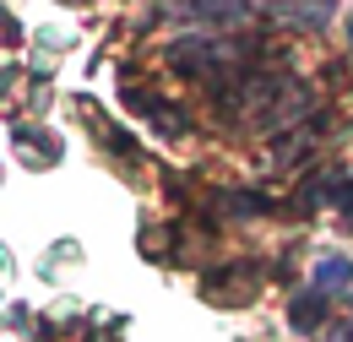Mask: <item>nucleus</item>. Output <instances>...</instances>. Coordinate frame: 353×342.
<instances>
[{
    "label": "nucleus",
    "mask_w": 353,
    "mask_h": 342,
    "mask_svg": "<svg viewBox=\"0 0 353 342\" xmlns=\"http://www.w3.org/2000/svg\"><path fill=\"white\" fill-rule=\"evenodd\" d=\"M353 283V261L348 256H321L315 261V288L321 294H337V288H348Z\"/></svg>",
    "instance_id": "nucleus-4"
},
{
    "label": "nucleus",
    "mask_w": 353,
    "mask_h": 342,
    "mask_svg": "<svg viewBox=\"0 0 353 342\" xmlns=\"http://www.w3.org/2000/svg\"><path fill=\"white\" fill-rule=\"evenodd\" d=\"M332 207L353 217V174H337V196H332Z\"/></svg>",
    "instance_id": "nucleus-8"
},
{
    "label": "nucleus",
    "mask_w": 353,
    "mask_h": 342,
    "mask_svg": "<svg viewBox=\"0 0 353 342\" xmlns=\"http://www.w3.org/2000/svg\"><path fill=\"white\" fill-rule=\"evenodd\" d=\"M98 141H109V147H114V152H125V158L136 152V141H131L120 125H98Z\"/></svg>",
    "instance_id": "nucleus-7"
},
{
    "label": "nucleus",
    "mask_w": 353,
    "mask_h": 342,
    "mask_svg": "<svg viewBox=\"0 0 353 342\" xmlns=\"http://www.w3.org/2000/svg\"><path fill=\"white\" fill-rule=\"evenodd\" d=\"M348 43H353V22H348Z\"/></svg>",
    "instance_id": "nucleus-11"
},
{
    "label": "nucleus",
    "mask_w": 353,
    "mask_h": 342,
    "mask_svg": "<svg viewBox=\"0 0 353 342\" xmlns=\"http://www.w3.org/2000/svg\"><path fill=\"white\" fill-rule=\"evenodd\" d=\"M141 250H152V256H163V250H169V234H163V228H152V234L141 228Z\"/></svg>",
    "instance_id": "nucleus-9"
},
{
    "label": "nucleus",
    "mask_w": 353,
    "mask_h": 342,
    "mask_svg": "<svg viewBox=\"0 0 353 342\" xmlns=\"http://www.w3.org/2000/svg\"><path fill=\"white\" fill-rule=\"evenodd\" d=\"M288 321H294V332H315L321 321H326V294L315 288V294H299L294 310H288Z\"/></svg>",
    "instance_id": "nucleus-5"
},
{
    "label": "nucleus",
    "mask_w": 353,
    "mask_h": 342,
    "mask_svg": "<svg viewBox=\"0 0 353 342\" xmlns=\"http://www.w3.org/2000/svg\"><path fill=\"white\" fill-rule=\"evenodd\" d=\"M272 11H283L299 28H326L332 11H337V0H272Z\"/></svg>",
    "instance_id": "nucleus-1"
},
{
    "label": "nucleus",
    "mask_w": 353,
    "mask_h": 342,
    "mask_svg": "<svg viewBox=\"0 0 353 342\" xmlns=\"http://www.w3.org/2000/svg\"><path fill=\"white\" fill-rule=\"evenodd\" d=\"M332 342H353V326H337V332H332Z\"/></svg>",
    "instance_id": "nucleus-10"
},
{
    "label": "nucleus",
    "mask_w": 353,
    "mask_h": 342,
    "mask_svg": "<svg viewBox=\"0 0 353 342\" xmlns=\"http://www.w3.org/2000/svg\"><path fill=\"white\" fill-rule=\"evenodd\" d=\"M190 17L196 22H245L250 17V0H190Z\"/></svg>",
    "instance_id": "nucleus-3"
},
{
    "label": "nucleus",
    "mask_w": 353,
    "mask_h": 342,
    "mask_svg": "<svg viewBox=\"0 0 353 342\" xmlns=\"http://www.w3.org/2000/svg\"><path fill=\"white\" fill-rule=\"evenodd\" d=\"M11 147H17L28 163H54V158H60V147H54L39 125H11Z\"/></svg>",
    "instance_id": "nucleus-2"
},
{
    "label": "nucleus",
    "mask_w": 353,
    "mask_h": 342,
    "mask_svg": "<svg viewBox=\"0 0 353 342\" xmlns=\"http://www.w3.org/2000/svg\"><path fill=\"white\" fill-rule=\"evenodd\" d=\"M218 207L223 212H234V217H245V212H272V201H266V196H250V190H228V196H218Z\"/></svg>",
    "instance_id": "nucleus-6"
}]
</instances>
